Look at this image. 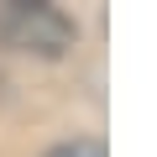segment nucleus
<instances>
[{"instance_id": "2", "label": "nucleus", "mask_w": 157, "mask_h": 157, "mask_svg": "<svg viewBox=\"0 0 157 157\" xmlns=\"http://www.w3.org/2000/svg\"><path fill=\"white\" fill-rule=\"evenodd\" d=\"M47 157H105V147H100V141H63V147H52Z\"/></svg>"}, {"instance_id": "1", "label": "nucleus", "mask_w": 157, "mask_h": 157, "mask_svg": "<svg viewBox=\"0 0 157 157\" xmlns=\"http://www.w3.org/2000/svg\"><path fill=\"white\" fill-rule=\"evenodd\" d=\"M73 21L58 6H26V0H11L0 6V47L11 52H37V58H63L73 47Z\"/></svg>"}]
</instances>
